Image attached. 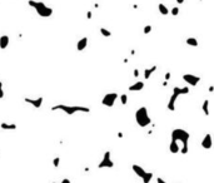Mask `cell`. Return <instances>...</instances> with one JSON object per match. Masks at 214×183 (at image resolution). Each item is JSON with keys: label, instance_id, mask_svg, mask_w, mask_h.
Returning a JSON list of instances; mask_svg holds the SVG:
<instances>
[{"label": "cell", "instance_id": "d4e9b609", "mask_svg": "<svg viewBox=\"0 0 214 183\" xmlns=\"http://www.w3.org/2000/svg\"><path fill=\"white\" fill-rule=\"evenodd\" d=\"M170 13H171V15L176 16V15L179 14V8H178V6H173V9L170 10Z\"/></svg>", "mask_w": 214, "mask_h": 183}, {"label": "cell", "instance_id": "484cf974", "mask_svg": "<svg viewBox=\"0 0 214 183\" xmlns=\"http://www.w3.org/2000/svg\"><path fill=\"white\" fill-rule=\"evenodd\" d=\"M152 25H145L144 26V29H143V31H144V34H149V33L152 31Z\"/></svg>", "mask_w": 214, "mask_h": 183}, {"label": "cell", "instance_id": "cb8c5ba5", "mask_svg": "<svg viewBox=\"0 0 214 183\" xmlns=\"http://www.w3.org/2000/svg\"><path fill=\"white\" fill-rule=\"evenodd\" d=\"M59 164H60V157H55V158L53 159V166H54L55 168H58Z\"/></svg>", "mask_w": 214, "mask_h": 183}, {"label": "cell", "instance_id": "e0dca14e", "mask_svg": "<svg viewBox=\"0 0 214 183\" xmlns=\"http://www.w3.org/2000/svg\"><path fill=\"white\" fill-rule=\"evenodd\" d=\"M0 128L4 129V130H15L16 129V124L14 123H6V122H3L0 124Z\"/></svg>", "mask_w": 214, "mask_h": 183}, {"label": "cell", "instance_id": "ac0fdd59", "mask_svg": "<svg viewBox=\"0 0 214 183\" xmlns=\"http://www.w3.org/2000/svg\"><path fill=\"white\" fill-rule=\"evenodd\" d=\"M158 10H159V13L162 14V15H168V14H169V9L167 8L163 3L158 4Z\"/></svg>", "mask_w": 214, "mask_h": 183}, {"label": "cell", "instance_id": "44dd1931", "mask_svg": "<svg viewBox=\"0 0 214 183\" xmlns=\"http://www.w3.org/2000/svg\"><path fill=\"white\" fill-rule=\"evenodd\" d=\"M202 109H203V112H204V114H205V115H209V100H208V99H205V100L203 102Z\"/></svg>", "mask_w": 214, "mask_h": 183}, {"label": "cell", "instance_id": "3957f363", "mask_svg": "<svg viewBox=\"0 0 214 183\" xmlns=\"http://www.w3.org/2000/svg\"><path fill=\"white\" fill-rule=\"evenodd\" d=\"M189 93V87H174L173 88V93L169 98V102L167 104V108L168 110L170 112H175V103H176V99L180 97V95H185Z\"/></svg>", "mask_w": 214, "mask_h": 183}, {"label": "cell", "instance_id": "9c48e42d", "mask_svg": "<svg viewBox=\"0 0 214 183\" xmlns=\"http://www.w3.org/2000/svg\"><path fill=\"white\" fill-rule=\"evenodd\" d=\"M24 102L28 103V104L33 105L36 109H39V108L43 105V102H44V98L43 97H39V98H35V99H33V98H29V97H25L24 98Z\"/></svg>", "mask_w": 214, "mask_h": 183}, {"label": "cell", "instance_id": "ffe728a7", "mask_svg": "<svg viewBox=\"0 0 214 183\" xmlns=\"http://www.w3.org/2000/svg\"><path fill=\"white\" fill-rule=\"evenodd\" d=\"M153 177H154L153 172H147L145 176L142 178V181H143V183H150V181L153 179Z\"/></svg>", "mask_w": 214, "mask_h": 183}, {"label": "cell", "instance_id": "4dcf8cb0", "mask_svg": "<svg viewBox=\"0 0 214 183\" xmlns=\"http://www.w3.org/2000/svg\"><path fill=\"white\" fill-rule=\"evenodd\" d=\"M133 74H134V77H139V70H138V69H134Z\"/></svg>", "mask_w": 214, "mask_h": 183}, {"label": "cell", "instance_id": "2e32d148", "mask_svg": "<svg viewBox=\"0 0 214 183\" xmlns=\"http://www.w3.org/2000/svg\"><path fill=\"white\" fill-rule=\"evenodd\" d=\"M155 70H157V65H153V67H150V68L144 69V79H145V80H148V79H150L152 74L154 73Z\"/></svg>", "mask_w": 214, "mask_h": 183}, {"label": "cell", "instance_id": "7c38bea8", "mask_svg": "<svg viewBox=\"0 0 214 183\" xmlns=\"http://www.w3.org/2000/svg\"><path fill=\"white\" fill-rule=\"evenodd\" d=\"M143 89H144V82H135L128 88V90L129 92H140Z\"/></svg>", "mask_w": 214, "mask_h": 183}, {"label": "cell", "instance_id": "ba28073f", "mask_svg": "<svg viewBox=\"0 0 214 183\" xmlns=\"http://www.w3.org/2000/svg\"><path fill=\"white\" fill-rule=\"evenodd\" d=\"M182 78L188 85H192V87H195L199 82H201V77L194 75V74H183Z\"/></svg>", "mask_w": 214, "mask_h": 183}, {"label": "cell", "instance_id": "603a6c76", "mask_svg": "<svg viewBox=\"0 0 214 183\" xmlns=\"http://www.w3.org/2000/svg\"><path fill=\"white\" fill-rule=\"evenodd\" d=\"M120 97V102H122V104H127L128 103V95L127 94H122V95H119Z\"/></svg>", "mask_w": 214, "mask_h": 183}, {"label": "cell", "instance_id": "7a4b0ae2", "mask_svg": "<svg viewBox=\"0 0 214 183\" xmlns=\"http://www.w3.org/2000/svg\"><path fill=\"white\" fill-rule=\"evenodd\" d=\"M53 112H63L68 115H74L75 113H90V108L84 105H67V104H57L50 108Z\"/></svg>", "mask_w": 214, "mask_h": 183}, {"label": "cell", "instance_id": "52a82bcc", "mask_svg": "<svg viewBox=\"0 0 214 183\" xmlns=\"http://www.w3.org/2000/svg\"><path fill=\"white\" fill-rule=\"evenodd\" d=\"M114 167V162L111 161V153L109 151H106L104 153L103 158H101L100 163L98 164V168L99 169H103V168H113Z\"/></svg>", "mask_w": 214, "mask_h": 183}, {"label": "cell", "instance_id": "d6986e66", "mask_svg": "<svg viewBox=\"0 0 214 183\" xmlns=\"http://www.w3.org/2000/svg\"><path fill=\"white\" fill-rule=\"evenodd\" d=\"M185 44L187 45H189V46H198V40L195 39V38H193V36H189V38H187L185 39Z\"/></svg>", "mask_w": 214, "mask_h": 183}, {"label": "cell", "instance_id": "4fadbf2b", "mask_svg": "<svg viewBox=\"0 0 214 183\" xmlns=\"http://www.w3.org/2000/svg\"><path fill=\"white\" fill-rule=\"evenodd\" d=\"M86 45H88V38H86V36H83V38L77 43V50L78 51H83L86 48Z\"/></svg>", "mask_w": 214, "mask_h": 183}, {"label": "cell", "instance_id": "83f0119b", "mask_svg": "<svg viewBox=\"0 0 214 183\" xmlns=\"http://www.w3.org/2000/svg\"><path fill=\"white\" fill-rule=\"evenodd\" d=\"M52 183H55V182H52ZM60 183H72V182H70V179H69V178H64V179L60 182Z\"/></svg>", "mask_w": 214, "mask_h": 183}, {"label": "cell", "instance_id": "f546056e", "mask_svg": "<svg viewBox=\"0 0 214 183\" xmlns=\"http://www.w3.org/2000/svg\"><path fill=\"white\" fill-rule=\"evenodd\" d=\"M91 16H93V13L89 10V11L86 13V18H88V19H91Z\"/></svg>", "mask_w": 214, "mask_h": 183}, {"label": "cell", "instance_id": "8fae6325", "mask_svg": "<svg viewBox=\"0 0 214 183\" xmlns=\"http://www.w3.org/2000/svg\"><path fill=\"white\" fill-rule=\"evenodd\" d=\"M132 169H133V172L135 173V174H137L139 178H143L144 176H145V173H147V171L144 169L142 166H139V164H133V166H132Z\"/></svg>", "mask_w": 214, "mask_h": 183}, {"label": "cell", "instance_id": "5b68a950", "mask_svg": "<svg viewBox=\"0 0 214 183\" xmlns=\"http://www.w3.org/2000/svg\"><path fill=\"white\" fill-rule=\"evenodd\" d=\"M28 4H29L31 8H34L35 10H36V13H38V15H40L41 18H49V16L53 15V9L50 8V6H48L43 1L29 0V1H28Z\"/></svg>", "mask_w": 214, "mask_h": 183}, {"label": "cell", "instance_id": "6da1fadb", "mask_svg": "<svg viewBox=\"0 0 214 183\" xmlns=\"http://www.w3.org/2000/svg\"><path fill=\"white\" fill-rule=\"evenodd\" d=\"M189 139H190V134L183 128H174L170 133V140L174 142H182V148H180V153L187 154L189 152Z\"/></svg>", "mask_w": 214, "mask_h": 183}, {"label": "cell", "instance_id": "1f68e13d", "mask_svg": "<svg viewBox=\"0 0 214 183\" xmlns=\"http://www.w3.org/2000/svg\"><path fill=\"white\" fill-rule=\"evenodd\" d=\"M176 3H178V4H183L184 0H176Z\"/></svg>", "mask_w": 214, "mask_h": 183}, {"label": "cell", "instance_id": "30bf717a", "mask_svg": "<svg viewBox=\"0 0 214 183\" xmlns=\"http://www.w3.org/2000/svg\"><path fill=\"white\" fill-rule=\"evenodd\" d=\"M202 148L204 149H210L213 147V139H212V134L210 133H207L204 135V138L202 139Z\"/></svg>", "mask_w": 214, "mask_h": 183}, {"label": "cell", "instance_id": "8992f818", "mask_svg": "<svg viewBox=\"0 0 214 183\" xmlns=\"http://www.w3.org/2000/svg\"><path fill=\"white\" fill-rule=\"evenodd\" d=\"M118 97H119V94H118L117 92L106 93V94L103 97V99H101V104L105 105V107H108V108H111V107L115 104V102H117Z\"/></svg>", "mask_w": 214, "mask_h": 183}, {"label": "cell", "instance_id": "d6a6232c", "mask_svg": "<svg viewBox=\"0 0 214 183\" xmlns=\"http://www.w3.org/2000/svg\"><path fill=\"white\" fill-rule=\"evenodd\" d=\"M3 85H4V84H3V82L0 80V90H1V89H3Z\"/></svg>", "mask_w": 214, "mask_h": 183}, {"label": "cell", "instance_id": "f1b7e54d", "mask_svg": "<svg viewBox=\"0 0 214 183\" xmlns=\"http://www.w3.org/2000/svg\"><path fill=\"white\" fill-rule=\"evenodd\" d=\"M170 77H171V74H170L169 72H168V73H165V82H167V80H169Z\"/></svg>", "mask_w": 214, "mask_h": 183}, {"label": "cell", "instance_id": "4316f807", "mask_svg": "<svg viewBox=\"0 0 214 183\" xmlns=\"http://www.w3.org/2000/svg\"><path fill=\"white\" fill-rule=\"evenodd\" d=\"M157 183H167L162 177H157Z\"/></svg>", "mask_w": 214, "mask_h": 183}, {"label": "cell", "instance_id": "5bb4252c", "mask_svg": "<svg viewBox=\"0 0 214 183\" xmlns=\"http://www.w3.org/2000/svg\"><path fill=\"white\" fill-rule=\"evenodd\" d=\"M9 41H10L9 35H1V36H0V49H1V50L6 49L8 45H9Z\"/></svg>", "mask_w": 214, "mask_h": 183}, {"label": "cell", "instance_id": "277c9868", "mask_svg": "<svg viewBox=\"0 0 214 183\" xmlns=\"http://www.w3.org/2000/svg\"><path fill=\"white\" fill-rule=\"evenodd\" d=\"M135 122L140 128H145V127L152 124V118L149 113H148L147 107H140L138 108L135 112Z\"/></svg>", "mask_w": 214, "mask_h": 183}, {"label": "cell", "instance_id": "9a60e30c", "mask_svg": "<svg viewBox=\"0 0 214 183\" xmlns=\"http://www.w3.org/2000/svg\"><path fill=\"white\" fill-rule=\"evenodd\" d=\"M179 151H180V147H179L178 142L170 140V144H169V152H170V153H173V154H176V153H179Z\"/></svg>", "mask_w": 214, "mask_h": 183}, {"label": "cell", "instance_id": "7402d4cb", "mask_svg": "<svg viewBox=\"0 0 214 183\" xmlns=\"http://www.w3.org/2000/svg\"><path fill=\"white\" fill-rule=\"evenodd\" d=\"M100 34L103 36H105V38H109V36H111V31L105 29V28H100Z\"/></svg>", "mask_w": 214, "mask_h": 183}]
</instances>
